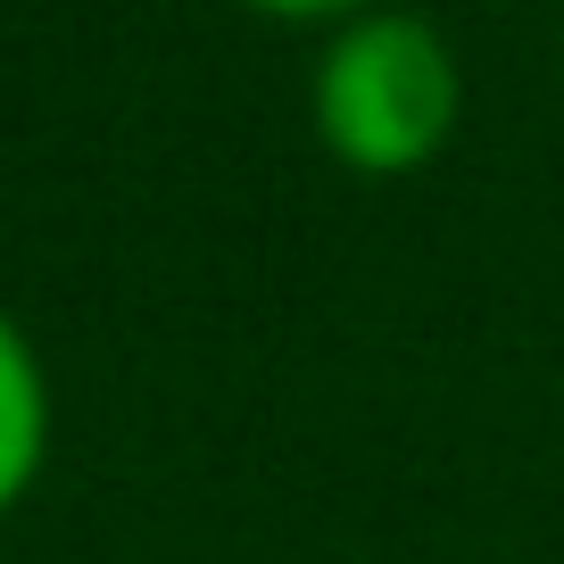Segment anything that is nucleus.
<instances>
[{
    "label": "nucleus",
    "mask_w": 564,
    "mask_h": 564,
    "mask_svg": "<svg viewBox=\"0 0 564 564\" xmlns=\"http://www.w3.org/2000/svg\"><path fill=\"white\" fill-rule=\"evenodd\" d=\"M465 124V58L441 18L382 0L333 25L307 67V133L357 183H415Z\"/></svg>",
    "instance_id": "obj_1"
},
{
    "label": "nucleus",
    "mask_w": 564,
    "mask_h": 564,
    "mask_svg": "<svg viewBox=\"0 0 564 564\" xmlns=\"http://www.w3.org/2000/svg\"><path fill=\"white\" fill-rule=\"evenodd\" d=\"M51 441H58L51 366H42L34 333L0 307V523L42 490V474H51Z\"/></svg>",
    "instance_id": "obj_2"
},
{
    "label": "nucleus",
    "mask_w": 564,
    "mask_h": 564,
    "mask_svg": "<svg viewBox=\"0 0 564 564\" xmlns=\"http://www.w3.org/2000/svg\"><path fill=\"white\" fill-rule=\"evenodd\" d=\"M241 18L258 25H300V34H333V25L366 18V9H382V0H232Z\"/></svg>",
    "instance_id": "obj_3"
},
{
    "label": "nucleus",
    "mask_w": 564,
    "mask_h": 564,
    "mask_svg": "<svg viewBox=\"0 0 564 564\" xmlns=\"http://www.w3.org/2000/svg\"><path fill=\"white\" fill-rule=\"evenodd\" d=\"M556 67H564V25H556Z\"/></svg>",
    "instance_id": "obj_4"
}]
</instances>
